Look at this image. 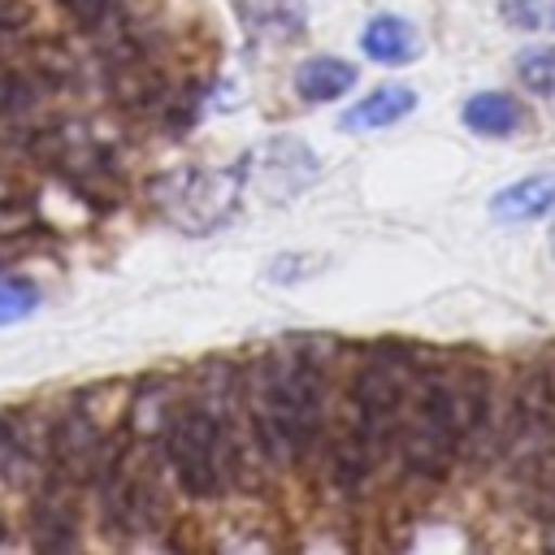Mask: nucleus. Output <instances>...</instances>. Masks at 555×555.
<instances>
[{"label":"nucleus","instance_id":"2eb2a0df","mask_svg":"<svg viewBox=\"0 0 555 555\" xmlns=\"http://www.w3.org/2000/svg\"><path fill=\"white\" fill-rule=\"evenodd\" d=\"M26 22H30L26 0H0V35H13V30H22Z\"/></svg>","mask_w":555,"mask_h":555},{"label":"nucleus","instance_id":"dca6fc26","mask_svg":"<svg viewBox=\"0 0 555 555\" xmlns=\"http://www.w3.org/2000/svg\"><path fill=\"white\" fill-rule=\"evenodd\" d=\"M551 243H555V230H551Z\"/></svg>","mask_w":555,"mask_h":555},{"label":"nucleus","instance_id":"9b49d317","mask_svg":"<svg viewBox=\"0 0 555 555\" xmlns=\"http://www.w3.org/2000/svg\"><path fill=\"white\" fill-rule=\"evenodd\" d=\"M516 78H520L525 91H533L542 100H555V43L525 48L516 56Z\"/></svg>","mask_w":555,"mask_h":555},{"label":"nucleus","instance_id":"39448f33","mask_svg":"<svg viewBox=\"0 0 555 555\" xmlns=\"http://www.w3.org/2000/svg\"><path fill=\"white\" fill-rule=\"evenodd\" d=\"M551 208H555V173H533V178L507 182L503 191L490 195L494 221H538Z\"/></svg>","mask_w":555,"mask_h":555},{"label":"nucleus","instance_id":"9d476101","mask_svg":"<svg viewBox=\"0 0 555 555\" xmlns=\"http://www.w3.org/2000/svg\"><path fill=\"white\" fill-rule=\"evenodd\" d=\"M460 121L473 130V134H486V139H503L520 126V104L507 95V91H477L464 100L460 108Z\"/></svg>","mask_w":555,"mask_h":555},{"label":"nucleus","instance_id":"f8f14e48","mask_svg":"<svg viewBox=\"0 0 555 555\" xmlns=\"http://www.w3.org/2000/svg\"><path fill=\"white\" fill-rule=\"evenodd\" d=\"M35 304H39V291L26 278H0V325L22 321L26 312H35Z\"/></svg>","mask_w":555,"mask_h":555},{"label":"nucleus","instance_id":"ddd939ff","mask_svg":"<svg viewBox=\"0 0 555 555\" xmlns=\"http://www.w3.org/2000/svg\"><path fill=\"white\" fill-rule=\"evenodd\" d=\"M503 13L525 30H555V0H503Z\"/></svg>","mask_w":555,"mask_h":555},{"label":"nucleus","instance_id":"1a4fd4ad","mask_svg":"<svg viewBox=\"0 0 555 555\" xmlns=\"http://www.w3.org/2000/svg\"><path fill=\"white\" fill-rule=\"evenodd\" d=\"M356 87V69L338 56H312L295 69V95L304 104H330Z\"/></svg>","mask_w":555,"mask_h":555},{"label":"nucleus","instance_id":"f257e3e1","mask_svg":"<svg viewBox=\"0 0 555 555\" xmlns=\"http://www.w3.org/2000/svg\"><path fill=\"white\" fill-rule=\"evenodd\" d=\"M243 408L264 464H308L325 451V364L308 347L260 351L243 369Z\"/></svg>","mask_w":555,"mask_h":555},{"label":"nucleus","instance_id":"7ed1b4c3","mask_svg":"<svg viewBox=\"0 0 555 555\" xmlns=\"http://www.w3.org/2000/svg\"><path fill=\"white\" fill-rule=\"evenodd\" d=\"M156 451L186 499H217L230 486L221 434L212 425L204 395H182V399L165 403V416L156 429Z\"/></svg>","mask_w":555,"mask_h":555},{"label":"nucleus","instance_id":"0eeeda50","mask_svg":"<svg viewBox=\"0 0 555 555\" xmlns=\"http://www.w3.org/2000/svg\"><path fill=\"white\" fill-rule=\"evenodd\" d=\"M78 512H74V490L69 486H52L43 481V494L35 503V525H30V538L39 546H74L78 542V529H74Z\"/></svg>","mask_w":555,"mask_h":555},{"label":"nucleus","instance_id":"6e6552de","mask_svg":"<svg viewBox=\"0 0 555 555\" xmlns=\"http://www.w3.org/2000/svg\"><path fill=\"white\" fill-rule=\"evenodd\" d=\"M360 48L369 61H382V65H408L416 52H421V35L412 22L395 17V13H382L364 26L360 35Z\"/></svg>","mask_w":555,"mask_h":555},{"label":"nucleus","instance_id":"20e7f679","mask_svg":"<svg viewBox=\"0 0 555 555\" xmlns=\"http://www.w3.org/2000/svg\"><path fill=\"white\" fill-rule=\"evenodd\" d=\"M247 165H251V160L243 156V160L230 165V169H212V173L191 178L186 191L178 195L173 212H199V217L191 221V230H212V225H221V221L234 212V195H238V182L247 178Z\"/></svg>","mask_w":555,"mask_h":555},{"label":"nucleus","instance_id":"423d86ee","mask_svg":"<svg viewBox=\"0 0 555 555\" xmlns=\"http://www.w3.org/2000/svg\"><path fill=\"white\" fill-rule=\"evenodd\" d=\"M412 108H416V91L412 87H399V82H386V87L369 91L360 104H351L338 117V126L343 130H386V126L403 121Z\"/></svg>","mask_w":555,"mask_h":555},{"label":"nucleus","instance_id":"4468645a","mask_svg":"<svg viewBox=\"0 0 555 555\" xmlns=\"http://www.w3.org/2000/svg\"><path fill=\"white\" fill-rule=\"evenodd\" d=\"M82 30H104L117 17V0H56Z\"/></svg>","mask_w":555,"mask_h":555},{"label":"nucleus","instance_id":"f03ea898","mask_svg":"<svg viewBox=\"0 0 555 555\" xmlns=\"http://www.w3.org/2000/svg\"><path fill=\"white\" fill-rule=\"evenodd\" d=\"M416 382V356L395 347V343H377L364 351V360L351 373V421L343 442L334 447L330 464H334V481L343 490H356L377 460L399 442V425L408 412V395Z\"/></svg>","mask_w":555,"mask_h":555}]
</instances>
